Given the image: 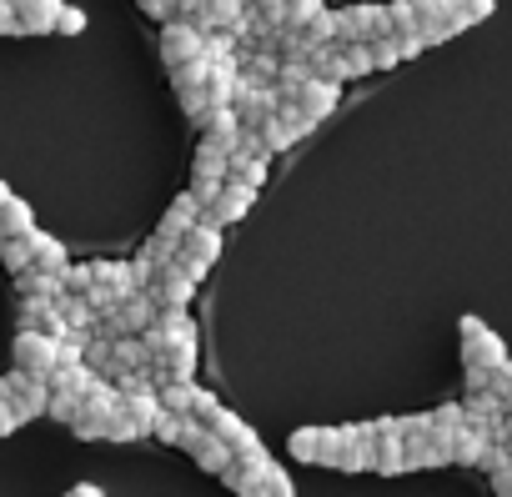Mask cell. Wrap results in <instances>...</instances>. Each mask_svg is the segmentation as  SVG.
Listing matches in <instances>:
<instances>
[{
    "label": "cell",
    "instance_id": "obj_1",
    "mask_svg": "<svg viewBox=\"0 0 512 497\" xmlns=\"http://www.w3.org/2000/svg\"><path fill=\"white\" fill-rule=\"evenodd\" d=\"M502 362H507L502 337H497L487 322L462 317V367H467V372H497Z\"/></svg>",
    "mask_w": 512,
    "mask_h": 497
},
{
    "label": "cell",
    "instance_id": "obj_2",
    "mask_svg": "<svg viewBox=\"0 0 512 497\" xmlns=\"http://www.w3.org/2000/svg\"><path fill=\"white\" fill-rule=\"evenodd\" d=\"M11 362H16V372H31V377H46L51 382V372L61 367V342L46 337V332H16Z\"/></svg>",
    "mask_w": 512,
    "mask_h": 497
},
{
    "label": "cell",
    "instance_id": "obj_3",
    "mask_svg": "<svg viewBox=\"0 0 512 497\" xmlns=\"http://www.w3.org/2000/svg\"><path fill=\"white\" fill-rule=\"evenodd\" d=\"M216 262H221V226H206V221H201V226H196V231L181 241L176 267H181L186 277H196V282H201V277H206Z\"/></svg>",
    "mask_w": 512,
    "mask_h": 497
},
{
    "label": "cell",
    "instance_id": "obj_4",
    "mask_svg": "<svg viewBox=\"0 0 512 497\" xmlns=\"http://www.w3.org/2000/svg\"><path fill=\"white\" fill-rule=\"evenodd\" d=\"M6 382V402L16 407L21 422H36L51 412V382L46 377H31V372H11V377H0Z\"/></svg>",
    "mask_w": 512,
    "mask_h": 497
},
{
    "label": "cell",
    "instance_id": "obj_5",
    "mask_svg": "<svg viewBox=\"0 0 512 497\" xmlns=\"http://www.w3.org/2000/svg\"><path fill=\"white\" fill-rule=\"evenodd\" d=\"M201 56H206V36L191 21H166L161 26V61H166V71H181V66H191Z\"/></svg>",
    "mask_w": 512,
    "mask_h": 497
},
{
    "label": "cell",
    "instance_id": "obj_6",
    "mask_svg": "<svg viewBox=\"0 0 512 497\" xmlns=\"http://www.w3.org/2000/svg\"><path fill=\"white\" fill-rule=\"evenodd\" d=\"M181 447H186V452L196 457V467H206V472H216V477H221V472H226V467L236 462V452H231V447H226V442H221V437H216L211 427H201L196 417H186Z\"/></svg>",
    "mask_w": 512,
    "mask_h": 497
},
{
    "label": "cell",
    "instance_id": "obj_7",
    "mask_svg": "<svg viewBox=\"0 0 512 497\" xmlns=\"http://www.w3.org/2000/svg\"><path fill=\"white\" fill-rule=\"evenodd\" d=\"M342 452V427H297L292 432V457L312 467H337Z\"/></svg>",
    "mask_w": 512,
    "mask_h": 497
},
{
    "label": "cell",
    "instance_id": "obj_8",
    "mask_svg": "<svg viewBox=\"0 0 512 497\" xmlns=\"http://www.w3.org/2000/svg\"><path fill=\"white\" fill-rule=\"evenodd\" d=\"M372 472H382V477L407 472V437H402V417H377V457H372Z\"/></svg>",
    "mask_w": 512,
    "mask_h": 497
},
{
    "label": "cell",
    "instance_id": "obj_9",
    "mask_svg": "<svg viewBox=\"0 0 512 497\" xmlns=\"http://www.w3.org/2000/svg\"><path fill=\"white\" fill-rule=\"evenodd\" d=\"M251 201H256V186H246V181H226V191L206 206V226H231V221H241L246 211H251Z\"/></svg>",
    "mask_w": 512,
    "mask_h": 497
},
{
    "label": "cell",
    "instance_id": "obj_10",
    "mask_svg": "<svg viewBox=\"0 0 512 497\" xmlns=\"http://www.w3.org/2000/svg\"><path fill=\"white\" fill-rule=\"evenodd\" d=\"M146 292L156 297V307H161V312H186V302L196 297V277H186V272L171 262V267H166V272H161V277H156Z\"/></svg>",
    "mask_w": 512,
    "mask_h": 497
},
{
    "label": "cell",
    "instance_id": "obj_11",
    "mask_svg": "<svg viewBox=\"0 0 512 497\" xmlns=\"http://www.w3.org/2000/svg\"><path fill=\"white\" fill-rule=\"evenodd\" d=\"M337 106H342V86H337V81H322V76H312V81L302 86V96H297V111H302L312 126L327 121Z\"/></svg>",
    "mask_w": 512,
    "mask_h": 497
},
{
    "label": "cell",
    "instance_id": "obj_12",
    "mask_svg": "<svg viewBox=\"0 0 512 497\" xmlns=\"http://www.w3.org/2000/svg\"><path fill=\"white\" fill-rule=\"evenodd\" d=\"M201 216H206V206L196 201V191H181L171 206H166V216H161V236H176V241H186L196 226H201Z\"/></svg>",
    "mask_w": 512,
    "mask_h": 497
},
{
    "label": "cell",
    "instance_id": "obj_13",
    "mask_svg": "<svg viewBox=\"0 0 512 497\" xmlns=\"http://www.w3.org/2000/svg\"><path fill=\"white\" fill-rule=\"evenodd\" d=\"M61 11H66V0H16L21 36H56Z\"/></svg>",
    "mask_w": 512,
    "mask_h": 497
},
{
    "label": "cell",
    "instance_id": "obj_14",
    "mask_svg": "<svg viewBox=\"0 0 512 497\" xmlns=\"http://www.w3.org/2000/svg\"><path fill=\"white\" fill-rule=\"evenodd\" d=\"M206 427H211V432H216V437H221V442H226L236 457H246V452H256V447H262V437L251 432V422H241V417H236V412H226V407H216Z\"/></svg>",
    "mask_w": 512,
    "mask_h": 497
},
{
    "label": "cell",
    "instance_id": "obj_15",
    "mask_svg": "<svg viewBox=\"0 0 512 497\" xmlns=\"http://www.w3.org/2000/svg\"><path fill=\"white\" fill-rule=\"evenodd\" d=\"M121 412L136 422L141 437H151L166 407H161V392H156V387H136V392H121Z\"/></svg>",
    "mask_w": 512,
    "mask_h": 497
},
{
    "label": "cell",
    "instance_id": "obj_16",
    "mask_svg": "<svg viewBox=\"0 0 512 497\" xmlns=\"http://www.w3.org/2000/svg\"><path fill=\"white\" fill-rule=\"evenodd\" d=\"M462 407H467V422H472V427H482L487 437H497V432H502V422L512 417V412H507V402H502L497 392H467V402H462Z\"/></svg>",
    "mask_w": 512,
    "mask_h": 497
},
{
    "label": "cell",
    "instance_id": "obj_17",
    "mask_svg": "<svg viewBox=\"0 0 512 497\" xmlns=\"http://www.w3.org/2000/svg\"><path fill=\"white\" fill-rule=\"evenodd\" d=\"M191 181H231V151L216 141H196V161H191Z\"/></svg>",
    "mask_w": 512,
    "mask_h": 497
},
{
    "label": "cell",
    "instance_id": "obj_18",
    "mask_svg": "<svg viewBox=\"0 0 512 497\" xmlns=\"http://www.w3.org/2000/svg\"><path fill=\"white\" fill-rule=\"evenodd\" d=\"M447 442H452V462H462V467H482V457H487V447H492V437H487L482 427H472V422L457 427Z\"/></svg>",
    "mask_w": 512,
    "mask_h": 497
},
{
    "label": "cell",
    "instance_id": "obj_19",
    "mask_svg": "<svg viewBox=\"0 0 512 497\" xmlns=\"http://www.w3.org/2000/svg\"><path fill=\"white\" fill-rule=\"evenodd\" d=\"M31 267H41V272H56V277H61V272L71 267V257H66V246H61L56 236H46L41 226L31 231Z\"/></svg>",
    "mask_w": 512,
    "mask_h": 497
},
{
    "label": "cell",
    "instance_id": "obj_20",
    "mask_svg": "<svg viewBox=\"0 0 512 497\" xmlns=\"http://www.w3.org/2000/svg\"><path fill=\"white\" fill-rule=\"evenodd\" d=\"M16 297H51V302H61L66 297V282L56 272L26 267V272H16Z\"/></svg>",
    "mask_w": 512,
    "mask_h": 497
},
{
    "label": "cell",
    "instance_id": "obj_21",
    "mask_svg": "<svg viewBox=\"0 0 512 497\" xmlns=\"http://www.w3.org/2000/svg\"><path fill=\"white\" fill-rule=\"evenodd\" d=\"M26 231H36V211L11 191L6 201H0V236H26Z\"/></svg>",
    "mask_w": 512,
    "mask_h": 497
},
{
    "label": "cell",
    "instance_id": "obj_22",
    "mask_svg": "<svg viewBox=\"0 0 512 497\" xmlns=\"http://www.w3.org/2000/svg\"><path fill=\"white\" fill-rule=\"evenodd\" d=\"M267 161L272 156H256V151H231V181H246V186H262L267 181Z\"/></svg>",
    "mask_w": 512,
    "mask_h": 497
},
{
    "label": "cell",
    "instance_id": "obj_23",
    "mask_svg": "<svg viewBox=\"0 0 512 497\" xmlns=\"http://www.w3.org/2000/svg\"><path fill=\"white\" fill-rule=\"evenodd\" d=\"M312 76H317L312 61H282V71H277V96H282V101H297Z\"/></svg>",
    "mask_w": 512,
    "mask_h": 497
},
{
    "label": "cell",
    "instance_id": "obj_24",
    "mask_svg": "<svg viewBox=\"0 0 512 497\" xmlns=\"http://www.w3.org/2000/svg\"><path fill=\"white\" fill-rule=\"evenodd\" d=\"M0 262H6V272H26L31 267V231L26 236H0Z\"/></svg>",
    "mask_w": 512,
    "mask_h": 497
},
{
    "label": "cell",
    "instance_id": "obj_25",
    "mask_svg": "<svg viewBox=\"0 0 512 497\" xmlns=\"http://www.w3.org/2000/svg\"><path fill=\"white\" fill-rule=\"evenodd\" d=\"M196 392H201L196 382H166V387H161V407H166V412H181V417H191V407H196Z\"/></svg>",
    "mask_w": 512,
    "mask_h": 497
},
{
    "label": "cell",
    "instance_id": "obj_26",
    "mask_svg": "<svg viewBox=\"0 0 512 497\" xmlns=\"http://www.w3.org/2000/svg\"><path fill=\"white\" fill-rule=\"evenodd\" d=\"M342 71H347V81H357V76H372L377 71V61H372V46H342Z\"/></svg>",
    "mask_w": 512,
    "mask_h": 497
},
{
    "label": "cell",
    "instance_id": "obj_27",
    "mask_svg": "<svg viewBox=\"0 0 512 497\" xmlns=\"http://www.w3.org/2000/svg\"><path fill=\"white\" fill-rule=\"evenodd\" d=\"M317 16H322V0H287L282 6V26H297V31H307Z\"/></svg>",
    "mask_w": 512,
    "mask_h": 497
},
{
    "label": "cell",
    "instance_id": "obj_28",
    "mask_svg": "<svg viewBox=\"0 0 512 497\" xmlns=\"http://www.w3.org/2000/svg\"><path fill=\"white\" fill-rule=\"evenodd\" d=\"M387 21H392V36L422 31V21H417V0H392V6H387Z\"/></svg>",
    "mask_w": 512,
    "mask_h": 497
},
{
    "label": "cell",
    "instance_id": "obj_29",
    "mask_svg": "<svg viewBox=\"0 0 512 497\" xmlns=\"http://www.w3.org/2000/svg\"><path fill=\"white\" fill-rule=\"evenodd\" d=\"M372 61H377V71H397L407 56H402V41L397 36H382V41H372Z\"/></svg>",
    "mask_w": 512,
    "mask_h": 497
},
{
    "label": "cell",
    "instance_id": "obj_30",
    "mask_svg": "<svg viewBox=\"0 0 512 497\" xmlns=\"http://www.w3.org/2000/svg\"><path fill=\"white\" fill-rule=\"evenodd\" d=\"M432 427H437L442 437H452L457 427H467V407H462V402H442V407L432 412Z\"/></svg>",
    "mask_w": 512,
    "mask_h": 497
},
{
    "label": "cell",
    "instance_id": "obj_31",
    "mask_svg": "<svg viewBox=\"0 0 512 497\" xmlns=\"http://www.w3.org/2000/svg\"><path fill=\"white\" fill-rule=\"evenodd\" d=\"M241 467H246V462H241ZM262 482H267V497H297V487H292V477H287V472H282V467H277L272 457L262 462Z\"/></svg>",
    "mask_w": 512,
    "mask_h": 497
},
{
    "label": "cell",
    "instance_id": "obj_32",
    "mask_svg": "<svg viewBox=\"0 0 512 497\" xmlns=\"http://www.w3.org/2000/svg\"><path fill=\"white\" fill-rule=\"evenodd\" d=\"M452 11H457V0H417V21H422V31L437 26V21H447Z\"/></svg>",
    "mask_w": 512,
    "mask_h": 497
},
{
    "label": "cell",
    "instance_id": "obj_33",
    "mask_svg": "<svg viewBox=\"0 0 512 497\" xmlns=\"http://www.w3.org/2000/svg\"><path fill=\"white\" fill-rule=\"evenodd\" d=\"M181 432H186V417L181 412H161V422H156V442H171V447H181Z\"/></svg>",
    "mask_w": 512,
    "mask_h": 497
},
{
    "label": "cell",
    "instance_id": "obj_34",
    "mask_svg": "<svg viewBox=\"0 0 512 497\" xmlns=\"http://www.w3.org/2000/svg\"><path fill=\"white\" fill-rule=\"evenodd\" d=\"M81 31H86V11L81 6H66L61 21H56V36H81Z\"/></svg>",
    "mask_w": 512,
    "mask_h": 497
},
{
    "label": "cell",
    "instance_id": "obj_35",
    "mask_svg": "<svg viewBox=\"0 0 512 497\" xmlns=\"http://www.w3.org/2000/svg\"><path fill=\"white\" fill-rule=\"evenodd\" d=\"M141 11H146L151 21H181V6H176V0H141Z\"/></svg>",
    "mask_w": 512,
    "mask_h": 497
},
{
    "label": "cell",
    "instance_id": "obj_36",
    "mask_svg": "<svg viewBox=\"0 0 512 497\" xmlns=\"http://www.w3.org/2000/svg\"><path fill=\"white\" fill-rule=\"evenodd\" d=\"M457 6H462V16L477 26V21H487V16L497 11V0H457Z\"/></svg>",
    "mask_w": 512,
    "mask_h": 497
},
{
    "label": "cell",
    "instance_id": "obj_37",
    "mask_svg": "<svg viewBox=\"0 0 512 497\" xmlns=\"http://www.w3.org/2000/svg\"><path fill=\"white\" fill-rule=\"evenodd\" d=\"M0 36H21V21H16V0H0Z\"/></svg>",
    "mask_w": 512,
    "mask_h": 497
},
{
    "label": "cell",
    "instance_id": "obj_38",
    "mask_svg": "<svg viewBox=\"0 0 512 497\" xmlns=\"http://www.w3.org/2000/svg\"><path fill=\"white\" fill-rule=\"evenodd\" d=\"M191 191H196V201H201V206H211V201L226 191V181H191Z\"/></svg>",
    "mask_w": 512,
    "mask_h": 497
},
{
    "label": "cell",
    "instance_id": "obj_39",
    "mask_svg": "<svg viewBox=\"0 0 512 497\" xmlns=\"http://www.w3.org/2000/svg\"><path fill=\"white\" fill-rule=\"evenodd\" d=\"M487 477H492V492H497V497H512V462L497 467V472H487Z\"/></svg>",
    "mask_w": 512,
    "mask_h": 497
},
{
    "label": "cell",
    "instance_id": "obj_40",
    "mask_svg": "<svg viewBox=\"0 0 512 497\" xmlns=\"http://www.w3.org/2000/svg\"><path fill=\"white\" fill-rule=\"evenodd\" d=\"M176 6H181V21H196L206 11V0H176Z\"/></svg>",
    "mask_w": 512,
    "mask_h": 497
},
{
    "label": "cell",
    "instance_id": "obj_41",
    "mask_svg": "<svg viewBox=\"0 0 512 497\" xmlns=\"http://www.w3.org/2000/svg\"><path fill=\"white\" fill-rule=\"evenodd\" d=\"M66 497H106V492H101V487H91V482H81V487H71Z\"/></svg>",
    "mask_w": 512,
    "mask_h": 497
}]
</instances>
